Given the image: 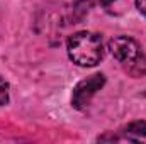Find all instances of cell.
I'll return each mask as SVG.
<instances>
[{"mask_svg": "<svg viewBox=\"0 0 146 144\" xmlns=\"http://www.w3.org/2000/svg\"><path fill=\"white\" fill-rule=\"evenodd\" d=\"M68 56L78 66H95L104 54L102 37L95 32L82 31L68 39Z\"/></svg>", "mask_w": 146, "mask_h": 144, "instance_id": "1", "label": "cell"}, {"mask_svg": "<svg viewBox=\"0 0 146 144\" xmlns=\"http://www.w3.org/2000/svg\"><path fill=\"white\" fill-rule=\"evenodd\" d=\"M110 54L122 65H136L141 58V49L134 39L127 36H117L109 41Z\"/></svg>", "mask_w": 146, "mask_h": 144, "instance_id": "2", "label": "cell"}, {"mask_svg": "<svg viewBox=\"0 0 146 144\" xmlns=\"http://www.w3.org/2000/svg\"><path fill=\"white\" fill-rule=\"evenodd\" d=\"M104 83H106V78H104V75H100V73L92 75V76L87 78V80H82V81L73 88L72 105L75 108H78V110L85 108L90 104L92 97L104 87Z\"/></svg>", "mask_w": 146, "mask_h": 144, "instance_id": "3", "label": "cell"}, {"mask_svg": "<svg viewBox=\"0 0 146 144\" xmlns=\"http://www.w3.org/2000/svg\"><path fill=\"white\" fill-rule=\"evenodd\" d=\"M117 141H129V143H146V122L136 120L131 122L124 131L122 136Z\"/></svg>", "mask_w": 146, "mask_h": 144, "instance_id": "4", "label": "cell"}, {"mask_svg": "<svg viewBox=\"0 0 146 144\" xmlns=\"http://www.w3.org/2000/svg\"><path fill=\"white\" fill-rule=\"evenodd\" d=\"M9 102V83L0 78V105H5Z\"/></svg>", "mask_w": 146, "mask_h": 144, "instance_id": "5", "label": "cell"}, {"mask_svg": "<svg viewBox=\"0 0 146 144\" xmlns=\"http://www.w3.org/2000/svg\"><path fill=\"white\" fill-rule=\"evenodd\" d=\"M136 7H138V10L146 17V0H136Z\"/></svg>", "mask_w": 146, "mask_h": 144, "instance_id": "6", "label": "cell"}, {"mask_svg": "<svg viewBox=\"0 0 146 144\" xmlns=\"http://www.w3.org/2000/svg\"><path fill=\"white\" fill-rule=\"evenodd\" d=\"M112 2H114V0H100V3H102L104 7H109V5L112 3Z\"/></svg>", "mask_w": 146, "mask_h": 144, "instance_id": "7", "label": "cell"}]
</instances>
